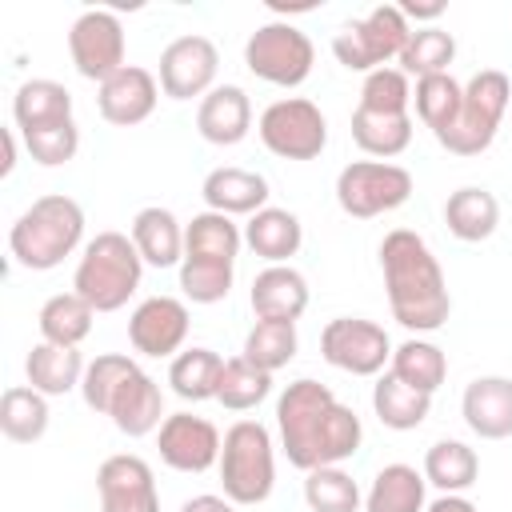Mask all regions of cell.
Listing matches in <instances>:
<instances>
[{
    "label": "cell",
    "instance_id": "cell-1",
    "mask_svg": "<svg viewBox=\"0 0 512 512\" xmlns=\"http://www.w3.org/2000/svg\"><path fill=\"white\" fill-rule=\"evenodd\" d=\"M276 428H280V444L288 464H296L300 472L312 468H328V464H344L348 456H356L364 428L360 416L336 400V392L320 380H292L280 400H276Z\"/></svg>",
    "mask_w": 512,
    "mask_h": 512
},
{
    "label": "cell",
    "instance_id": "cell-2",
    "mask_svg": "<svg viewBox=\"0 0 512 512\" xmlns=\"http://www.w3.org/2000/svg\"><path fill=\"white\" fill-rule=\"evenodd\" d=\"M380 272H384L392 320H400L408 332H436L448 320L452 312L448 280L424 236H416L412 228H392L380 240Z\"/></svg>",
    "mask_w": 512,
    "mask_h": 512
},
{
    "label": "cell",
    "instance_id": "cell-3",
    "mask_svg": "<svg viewBox=\"0 0 512 512\" xmlns=\"http://www.w3.org/2000/svg\"><path fill=\"white\" fill-rule=\"evenodd\" d=\"M80 240H84V208L64 192L32 200V208H24L8 232L12 260L28 272H48L64 264V256H72Z\"/></svg>",
    "mask_w": 512,
    "mask_h": 512
},
{
    "label": "cell",
    "instance_id": "cell-4",
    "mask_svg": "<svg viewBox=\"0 0 512 512\" xmlns=\"http://www.w3.org/2000/svg\"><path fill=\"white\" fill-rule=\"evenodd\" d=\"M144 276V260L124 232H100L84 244L80 264L72 272V292L84 296L96 312H116L124 308Z\"/></svg>",
    "mask_w": 512,
    "mask_h": 512
},
{
    "label": "cell",
    "instance_id": "cell-5",
    "mask_svg": "<svg viewBox=\"0 0 512 512\" xmlns=\"http://www.w3.org/2000/svg\"><path fill=\"white\" fill-rule=\"evenodd\" d=\"M220 484L224 496L236 508L264 504L276 484V452H272V432L260 420H236L224 432L220 444Z\"/></svg>",
    "mask_w": 512,
    "mask_h": 512
},
{
    "label": "cell",
    "instance_id": "cell-6",
    "mask_svg": "<svg viewBox=\"0 0 512 512\" xmlns=\"http://www.w3.org/2000/svg\"><path fill=\"white\" fill-rule=\"evenodd\" d=\"M508 104H512L508 76L500 68H480L464 84V104H460L456 124L444 136H436L440 148H448L452 156H480L496 140V128H500Z\"/></svg>",
    "mask_w": 512,
    "mask_h": 512
},
{
    "label": "cell",
    "instance_id": "cell-7",
    "mask_svg": "<svg viewBox=\"0 0 512 512\" xmlns=\"http://www.w3.org/2000/svg\"><path fill=\"white\" fill-rule=\"evenodd\" d=\"M408 36H412V28H408L400 4H376L364 20H352L332 36V52L348 72L368 76L376 68H388V60H400Z\"/></svg>",
    "mask_w": 512,
    "mask_h": 512
},
{
    "label": "cell",
    "instance_id": "cell-8",
    "mask_svg": "<svg viewBox=\"0 0 512 512\" xmlns=\"http://www.w3.org/2000/svg\"><path fill=\"white\" fill-rule=\"evenodd\" d=\"M244 64L252 76L276 84V88H296L312 76L316 64V48L308 40V32H300L288 20H268L260 24L248 44H244Z\"/></svg>",
    "mask_w": 512,
    "mask_h": 512
},
{
    "label": "cell",
    "instance_id": "cell-9",
    "mask_svg": "<svg viewBox=\"0 0 512 512\" xmlns=\"http://www.w3.org/2000/svg\"><path fill=\"white\" fill-rule=\"evenodd\" d=\"M412 196V172L388 160H352L336 176V204L352 220H372Z\"/></svg>",
    "mask_w": 512,
    "mask_h": 512
},
{
    "label": "cell",
    "instance_id": "cell-10",
    "mask_svg": "<svg viewBox=\"0 0 512 512\" xmlns=\"http://www.w3.org/2000/svg\"><path fill=\"white\" fill-rule=\"evenodd\" d=\"M256 132H260L264 148L272 156H280V160H316L324 152V144H328V120L304 96L272 100L260 112Z\"/></svg>",
    "mask_w": 512,
    "mask_h": 512
},
{
    "label": "cell",
    "instance_id": "cell-11",
    "mask_svg": "<svg viewBox=\"0 0 512 512\" xmlns=\"http://www.w3.org/2000/svg\"><path fill=\"white\" fill-rule=\"evenodd\" d=\"M320 356L348 376H376L392 360V340L376 320L336 316L320 332Z\"/></svg>",
    "mask_w": 512,
    "mask_h": 512
},
{
    "label": "cell",
    "instance_id": "cell-12",
    "mask_svg": "<svg viewBox=\"0 0 512 512\" xmlns=\"http://www.w3.org/2000/svg\"><path fill=\"white\" fill-rule=\"evenodd\" d=\"M68 56L84 80L104 84L124 68V28L108 8H88L68 28Z\"/></svg>",
    "mask_w": 512,
    "mask_h": 512
},
{
    "label": "cell",
    "instance_id": "cell-13",
    "mask_svg": "<svg viewBox=\"0 0 512 512\" xmlns=\"http://www.w3.org/2000/svg\"><path fill=\"white\" fill-rule=\"evenodd\" d=\"M220 444H224V436L216 432V424L204 420V416H192V412L164 416V424L156 432L160 460L172 472H192V476H200L212 464H220Z\"/></svg>",
    "mask_w": 512,
    "mask_h": 512
},
{
    "label": "cell",
    "instance_id": "cell-14",
    "mask_svg": "<svg viewBox=\"0 0 512 512\" xmlns=\"http://www.w3.org/2000/svg\"><path fill=\"white\" fill-rule=\"evenodd\" d=\"M220 68V52L208 36H176L160 52V88L172 100L208 96Z\"/></svg>",
    "mask_w": 512,
    "mask_h": 512
},
{
    "label": "cell",
    "instance_id": "cell-15",
    "mask_svg": "<svg viewBox=\"0 0 512 512\" xmlns=\"http://www.w3.org/2000/svg\"><path fill=\"white\" fill-rule=\"evenodd\" d=\"M96 492H100V512H160L156 476L148 460L132 452H116L100 464Z\"/></svg>",
    "mask_w": 512,
    "mask_h": 512
},
{
    "label": "cell",
    "instance_id": "cell-16",
    "mask_svg": "<svg viewBox=\"0 0 512 512\" xmlns=\"http://www.w3.org/2000/svg\"><path fill=\"white\" fill-rule=\"evenodd\" d=\"M128 340L140 356H176L188 340V304L176 296H148L128 316Z\"/></svg>",
    "mask_w": 512,
    "mask_h": 512
},
{
    "label": "cell",
    "instance_id": "cell-17",
    "mask_svg": "<svg viewBox=\"0 0 512 512\" xmlns=\"http://www.w3.org/2000/svg\"><path fill=\"white\" fill-rule=\"evenodd\" d=\"M156 100H160V84L148 68L140 64H124L116 76H108L96 92V108L108 124L116 128H132L140 120H148L156 112Z\"/></svg>",
    "mask_w": 512,
    "mask_h": 512
},
{
    "label": "cell",
    "instance_id": "cell-18",
    "mask_svg": "<svg viewBox=\"0 0 512 512\" xmlns=\"http://www.w3.org/2000/svg\"><path fill=\"white\" fill-rule=\"evenodd\" d=\"M464 424L480 440H508L512 436V380L508 376H476L460 400Z\"/></svg>",
    "mask_w": 512,
    "mask_h": 512
},
{
    "label": "cell",
    "instance_id": "cell-19",
    "mask_svg": "<svg viewBox=\"0 0 512 512\" xmlns=\"http://www.w3.org/2000/svg\"><path fill=\"white\" fill-rule=\"evenodd\" d=\"M196 128H200V136L208 144H220V148L240 144L248 136V128H252V100H248V92L240 84L212 88L200 100V108H196Z\"/></svg>",
    "mask_w": 512,
    "mask_h": 512
},
{
    "label": "cell",
    "instance_id": "cell-20",
    "mask_svg": "<svg viewBox=\"0 0 512 512\" xmlns=\"http://www.w3.org/2000/svg\"><path fill=\"white\" fill-rule=\"evenodd\" d=\"M108 416H112V424H116L124 436L160 432V424H164V392H160V384H156L144 368H136V372L116 388V396H112V404H108Z\"/></svg>",
    "mask_w": 512,
    "mask_h": 512
},
{
    "label": "cell",
    "instance_id": "cell-21",
    "mask_svg": "<svg viewBox=\"0 0 512 512\" xmlns=\"http://www.w3.org/2000/svg\"><path fill=\"white\" fill-rule=\"evenodd\" d=\"M252 312L256 320H300L308 308V280L292 264H268L252 280Z\"/></svg>",
    "mask_w": 512,
    "mask_h": 512
},
{
    "label": "cell",
    "instance_id": "cell-22",
    "mask_svg": "<svg viewBox=\"0 0 512 512\" xmlns=\"http://www.w3.org/2000/svg\"><path fill=\"white\" fill-rule=\"evenodd\" d=\"M200 196H204L208 212L256 216L260 208H268V180L248 168H212L200 184Z\"/></svg>",
    "mask_w": 512,
    "mask_h": 512
},
{
    "label": "cell",
    "instance_id": "cell-23",
    "mask_svg": "<svg viewBox=\"0 0 512 512\" xmlns=\"http://www.w3.org/2000/svg\"><path fill=\"white\" fill-rule=\"evenodd\" d=\"M128 236H132L140 260L152 264V268H172V264L184 260V224L168 208H160V204L140 208L132 216Z\"/></svg>",
    "mask_w": 512,
    "mask_h": 512
},
{
    "label": "cell",
    "instance_id": "cell-24",
    "mask_svg": "<svg viewBox=\"0 0 512 512\" xmlns=\"http://www.w3.org/2000/svg\"><path fill=\"white\" fill-rule=\"evenodd\" d=\"M444 224H448V232H452L456 240L480 244V240H488V236L496 232V224H500V204H496V196H492L488 188L464 184V188H456V192L444 200Z\"/></svg>",
    "mask_w": 512,
    "mask_h": 512
},
{
    "label": "cell",
    "instance_id": "cell-25",
    "mask_svg": "<svg viewBox=\"0 0 512 512\" xmlns=\"http://www.w3.org/2000/svg\"><path fill=\"white\" fill-rule=\"evenodd\" d=\"M244 244H248L260 260L284 264L288 256L300 252L304 228H300L296 212H288V208H260V212L248 216V224H244Z\"/></svg>",
    "mask_w": 512,
    "mask_h": 512
},
{
    "label": "cell",
    "instance_id": "cell-26",
    "mask_svg": "<svg viewBox=\"0 0 512 512\" xmlns=\"http://www.w3.org/2000/svg\"><path fill=\"white\" fill-rule=\"evenodd\" d=\"M84 368H88V364H84L80 348H64V344H48V340H40V344L28 352V360H24L28 384H32L36 392H44V396H64V392L80 388Z\"/></svg>",
    "mask_w": 512,
    "mask_h": 512
},
{
    "label": "cell",
    "instance_id": "cell-27",
    "mask_svg": "<svg viewBox=\"0 0 512 512\" xmlns=\"http://www.w3.org/2000/svg\"><path fill=\"white\" fill-rule=\"evenodd\" d=\"M12 120L20 132H36L60 120H72V92L56 80H24L12 96Z\"/></svg>",
    "mask_w": 512,
    "mask_h": 512
},
{
    "label": "cell",
    "instance_id": "cell-28",
    "mask_svg": "<svg viewBox=\"0 0 512 512\" xmlns=\"http://www.w3.org/2000/svg\"><path fill=\"white\" fill-rule=\"evenodd\" d=\"M92 320H96V308L76 296V292H56L44 300L36 324H40V340L48 344H64V348H80L92 332Z\"/></svg>",
    "mask_w": 512,
    "mask_h": 512
},
{
    "label": "cell",
    "instance_id": "cell-29",
    "mask_svg": "<svg viewBox=\"0 0 512 512\" xmlns=\"http://www.w3.org/2000/svg\"><path fill=\"white\" fill-rule=\"evenodd\" d=\"M352 140L360 144V152H368L376 160H392L412 144V116L408 112L356 108L352 112Z\"/></svg>",
    "mask_w": 512,
    "mask_h": 512
},
{
    "label": "cell",
    "instance_id": "cell-30",
    "mask_svg": "<svg viewBox=\"0 0 512 512\" xmlns=\"http://www.w3.org/2000/svg\"><path fill=\"white\" fill-rule=\"evenodd\" d=\"M424 472L412 464H384L364 496V512H424Z\"/></svg>",
    "mask_w": 512,
    "mask_h": 512
},
{
    "label": "cell",
    "instance_id": "cell-31",
    "mask_svg": "<svg viewBox=\"0 0 512 512\" xmlns=\"http://www.w3.org/2000/svg\"><path fill=\"white\" fill-rule=\"evenodd\" d=\"M372 408H376V416H380L384 428H392V432H412V428H420V424L428 420L432 396H428V392H416V388H408L404 380H396L392 372H384V376L376 380V388H372Z\"/></svg>",
    "mask_w": 512,
    "mask_h": 512
},
{
    "label": "cell",
    "instance_id": "cell-32",
    "mask_svg": "<svg viewBox=\"0 0 512 512\" xmlns=\"http://www.w3.org/2000/svg\"><path fill=\"white\" fill-rule=\"evenodd\" d=\"M0 432L12 444H36L48 432V396L32 384H12L0 396Z\"/></svg>",
    "mask_w": 512,
    "mask_h": 512
},
{
    "label": "cell",
    "instance_id": "cell-33",
    "mask_svg": "<svg viewBox=\"0 0 512 512\" xmlns=\"http://www.w3.org/2000/svg\"><path fill=\"white\" fill-rule=\"evenodd\" d=\"M220 372H224V360L212 348H184L168 364V384L180 400H192V404L196 400H216Z\"/></svg>",
    "mask_w": 512,
    "mask_h": 512
},
{
    "label": "cell",
    "instance_id": "cell-34",
    "mask_svg": "<svg viewBox=\"0 0 512 512\" xmlns=\"http://www.w3.org/2000/svg\"><path fill=\"white\" fill-rule=\"evenodd\" d=\"M480 476V456L464 440H436L424 452V480L440 492H468Z\"/></svg>",
    "mask_w": 512,
    "mask_h": 512
},
{
    "label": "cell",
    "instance_id": "cell-35",
    "mask_svg": "<svg viewBox=\"0 0 512 512\" xmlns=\"http://www.w3.org/2000/svg\"><path fill=\"white\" fill-rule=\"evenodd\" d=\"M240 244H244V232L224 212H196L184 224V256H204V260L236 264Z\"/></svg>",
    "mask_w": 512,
    "mask_h": 512
},
{
    "label": "cell",
    "instance_id": "cell-36",
    "mask_svg": "<svg viewBox=\"0 0 512 512\" xmlns=\"http://www.w3.org/2000/svg\"><path fill=\"white\" fill-rule=\"evenodd\" d=\"M396 380H404L408 388H416V392H436L440 384H444V376H448V356H444V348H436L432 340H404L400 348H392V368H388Z\"/></svg>",
    "mask_w": 512,
    "mask_h": 512
},
{
    "label": "cell",
    "instance_id": "cell-37",
    "mask_svg": "<svg viewBox=\"0 0 512 512\" xmlns=\"http://www.w3.org/2000/svg\"><path fill=\"white\" fill-rule=\"evenodd\" d=\"M416 116L424 120V128H432V136H444L456 116H460V104H464V84L452 80V72H440V76H424L416 80Z\"/></svg>",
    "mask_w": 512,
    "mask_h": 512
},
{
    "label": "cell",
    "instance_id": "cell-38",
    "mask_svg": "<svg viewBox=\"0 0 512 512\" xmlns=\"http://www.w3.org/2000/svg\"><path fill=\"white\" fill-rule=\"evenodd\" d=\"M452 60H456V40H452V32H444V28L432 24V28H416V32L408 36V44H404V52H400V72L424 80V76L448 72Z\"/></svg>",
    "mask_w": 512,
    "mask_h": 512
},
{
    "label": "cell",
    "instance_id": "cell-39",
    "mask_svg": "<svg viewBox=\"0 0 512 512\" xmlns=\"http://www.w3.org/2000/svg\"><path fill=\"white\" fill-rule=\"evenodd\" d=\"M296 324L292 320H256L248 340H244V360H252L264 372H280L296 356Z\"/></svg>",
    "mask_w": 512,
    "mask_h": 512
},
{
    "label": "cell",
    "instance_id": "cell-40",
    "mask_svg": "<svg viewBox=\"0 0 512 512\" xmlns=\"http://www.w3.org/2000/svg\"><path fill=\"white\" fill-rule=\"evenodd\" d=\"M268 392H272V372L256 368V364L244 360V356L224 360L220 388H216V400H220L224 408H232V412H248V408H256Z\"/></svg>",
    "mask_w": 512,
    "mask_h": 512
},
{
    "label": "cell",
    "instance_id": "cell-41",
    "mask_svg": "<svg viewBox=\"0 0 512 512\" xmlns=\"http://www.w3.org/2000/svg\"><path fill=\"white\" fill-rule=\"evenodd\" d=\"M304 504L312 512H356L360 508V484L340 468H312L304 472Z\"/></svg>",
    "mask_w": 512,
    "mask_h": 512
},
{
    "label": "cell",
    "instance_id": "cell-42",
    "mask_svg": "<svg viewBox=\"0 0 512 512\" xmlns=\"http://www.w3.org/2000/svg\"><path fill=\"white\" fill-rule=\"evenodd\" d=\"M136 368H140V364H136L132 356H124V352H104V356H96V360L84 368V380H80L84 404H88L92 412H104V416H108V404H112L116 388H120Z\"/></svg>",
    "mask_w": 512,
    "mask_h": 512
},
{
    "label": "cell",
    "instance_id": "cell-43",
    "mask_svg": "<svg viewBox=\"0 0 512 512\" xmlns=\"http://www.w3.org/2000/svg\"><path fill=\"white\" fill-rule=\"evenodd\" d=\"M180 292L192 304H220L232 292V264L228 260L184 256L180 260Z\"/></svg>",
    "mask_w": 512,
    "mask_h": 512
},
{
    "label": "cell",
    "instance_id": "cell-44",
    "mask_svg": "<svg viewBox=\"0 0 512 512\" xmlns=\"http://www.w3.org/2000/svg\"><path fill=\"white\" fill-rule=\"evenodd\" d=\"M412 104V84L400 68H376L364 76L360 84V104L356 108H368V112H408Z\"/></svg>",
    "mask_w": 512,
    "mask_h": 512
},
{
    "label": "cell",
    "instance_id": "cell-45",
    "mask_svg": "<svg viewBox=\"0 0 512 512\" xmlns=\"http://www.w3.org/2000/svg\"><path fill=\"white\" fill-rule=\"evenodd\" d=\"M24 136V148L36 164L44 168H60L76 156L80 148V128L76 120H60V124H48V128H36V132H20Z\"/></svg>",
    "mask_w": 512,
    "mask_h": 512
},
{
    "label": "cell",
    "instance_id": "cell-46",
    "mask_svg": "<svg viewBox=\"0 0 512 512\" xmlns=\"http://www.w3.org/2000/svg\"><path fill=\"white\" fill-rule=\"evenodd\" d=\"M180 512H236V504H232L228 496H212V492H204V496L184 500V508H180Z\"/></svg>",
    "mask_w": 512,
    "mask_h": 512
},
{
    "label": "cell",
    "instance_id": "cell-47",
    "mask_svg": "<svg viewBox=\"0 0 512 512\" xmlns=\"http://www.w3.org/2000/svg\"><path fill=\"white\" fill-rule=\"evenodd\" d=\"M424 512H476V504L464 492H440Z\"/></svg>",
    "mask_w": 512,
    "mask_h": 512
},
{
    "label": "cell",
    "instance_id": "cell-48",
    "mask_svg": "<svg viewBox=\"0 0 512 512\" xmlns=\"http://www.w3.org/2000/svg\"><path fill=\"white\" fill-rule=\"evenodd\" d=\"M400 12H404V20H436V16H444V4H416V0H408V4H400Z\"/></svg>",
    "mask_w": 512,
    "mask_h": 512
},
{
    "label": "cell",
    "instance_id": "cell-49",
    "mask_svg": "<svg viewBox=\"0 0 512 512\" xmlns=\"http://www.w3.org/2000/svg\"><path fill=\"white\" fill-rule=\"evenodd\" d=\"M0 140H4V160H0V176H8V172L16 168V128H4V132H0Z\"/></svg>",
    "mask_w": 512,
    "mask_h": 512
}]
</instances>
